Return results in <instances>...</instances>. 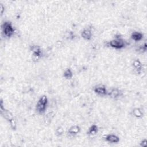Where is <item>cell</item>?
<instances>
[{"mask_svg":"<svg viewBox=\"0 0 147 147\" xmlns=\"http://www.w3.org/2000/svg\"><path fill=\"white\" fill-rule=\"evenodd\" d=\"M146 49H147V45H146V44L145 43L143 45H141L140 48H139V51H141L142 52H146Z\"/></svg>","mask_w":147,"mask_h":147,"instance_id":"18","label":"cell"},{"mask_svg":"<svg viewBox=\"0 0 147 147\" xmlns=\"http://www.w3.org/2000/svg\"><path fill=\"white\" fill-rule=\"evenodd\" d=\"M108 95L112 99H118L122 95V92L118 88H112L108 91Z\"/></svg>","mask_w":147,"mask_h":147,"instance_id":"5","label":"cell"},{"mask_svg":"<svg viewBox=\"0 0 147 147\" xmlns=\"http://www.w3.org/2000/svg\"><path fill=\"white\" fill-rule=\"evenodd\" d=\"M132 67L135 72L137 74H140L141 73L142 70V65L139 59H136L133 61L132 63Z\"/></svg>","mask_w":147,"mask_h":147,"instance_id":"7","label":"cell"},{"mask_svg":"<svg viewBox=\"0 0 147 147\" xmlns=\"http://www.w3.org/2000/svg\"><path fill=\"white\" fill-rule=\"evenodd\" d=\"M81 128L78 125H74L70 128L68 131V134L71 136H74L81 132Z\"/></svg>","mask_w":147,"mask_h":147,"instance_id":"10","label":"cell"},{"mask_svg":"<svg viewBox=\"0 0 147 147\" xmlns=\"http://www.w3.org/2000/svg\"><path fill=\"white\" fill-rule=\"evenodd\" d=\"M3 33L6 37H12L14 32V29L12 26V24L9 21H5L2 25Z\"/></svg>","mask_w":147,"mask_h":147,"instance_id":"2","label":"cell"},{"mask_svg":"<svg viewBox=\"0 0 147 147\" xmlns=\"http://www.w3.org/2000/svg\"><path fill=\"white\" fill-rule=\"evenodd\" d=\"M108 46L116 48V49H121L123 48L126 45V43L125 40L121 37H117L113 40H112L108 43Z\"/></svg>","mask_w":147,"mask_h":147,"instance_id":"3","label":"cell"},{"mask_svg":"<svg viewBox=\"0 0 147 147\" xmlns=\"http://www.w3.org/2000/svg\"><path fill=\"white\" fill-rule=\"evenodd\" d=\"M63 133H64V129L61 127H59L56 130V135L58 136H60L62 135L63 134Z\"/></svg>","mask_w":147,"mask_h":147,"instance_id":"17","label":"cell"},{"mask_svg":"<svg viewBox=\"0 0 147 147\" xmlns=\"http://www.w3.org/2000/svg\"><path fill=\"white\" fill-rule=\"evenodd\" d=\"M42 56V52L41 49L39 47H36L32 50V59L33 62H37Z\"/></svg>","mask_w":147,"mask_h":147,"instance_id":"6","label":"cell"},{"mask_svg":"<svg viewBox=\"0 0 147 147\" xmlns=\"http://www.w3.org/2000/svg\"><path fill=\"white\" fill-rule=\"evenodd\" d=\"M147 145V140L146 139H144V140H142L141 142L140 143V145L142 147H145Z\"/></svg>","mask_w":147,"mask_h":147,"instance_id":"19","label":"cell"},{"mask_svg":"<svg viewBox=\"0 0 147 147\" xmlns=\"http://www.w3.org/2000/svg\"><path fill=\"white\" fill-rule=\"evenodd\" d=\"M143 34L138 32H133L131 35V38L135 41H141L143 38Z\"/></svg>","mask_w":147,"mask_h":147,"instance_id":"11","label":"cell"},{"mask_svg":"<svg viewBox=\"0 0 147 147\" xmlns=\"http://www.w3.org/2000/svg\"><path fill=\"white\" fill-rule=\"evenodd\" d=\"M54 116H55V114L54 112H50L49 113H48L45 117L46 121L48 122L49 123H50V122L51 121L52 119H53V118L54 117Z\"/></svg>","mask_w":147,"mask_h":147,"instance_id":"15","label":"cell"},{"mask_svg":"<svg viewBox=\"0 0 147 147\" xmlns=\"http://www.w3.org/2000/svg\"><path fill=\"white\" fill-rule=\"evenodd\" d=\"M94 91L96 94L102 96L108 95V90L106 86L103 84L96 85L94 88Z\"/></svg>","mask_w":147,"mask_h":147,"instance_id":"4","label":"cell"},{"mask_svg":"<svg viewBox=\"0 0 147 147\" xmlns=\"http://www.w3.org/2000/svg\"><path fill=\"white\" fill-rule=\"evenodd\" d=\"M93 33L92 31L90 28H85L83 30V31L81 33V36L82 37L87 41L90 40L92 38Z\"/></svg>","mask_w":147,"mask_h":147,"instance_id":"9","label":"cell"},{"mask_svg":"<svg viewBox=\"0 0 147 147\" xmlns=\"http://www.w3.org/2000/svg\"><path fill=\"white\" fill-rule=\"evenodd\" d=\"M105 140L112 144H116L119 142L120 139L119 137L114 134H109L107 135L105 137Z\"/></svg>","mask_w":147,"mask_h":147,"instance_id":"8","label":"cell"},{"mask_svg":"<svg viewBox=\"0 0 147 147\" xmlns=\"http://www.w3.org/2000/svg\"><path fill=\"white\" fill-rule=\"evenodd\" d=\"M63 77L66 79H71L73 77V72L72 70L70 68L66 69L63 73Z\"/></svg>","mask_w":147,"mask_h":147,"instance_id":"14","label":"cell"},{"mask_svg":"<svg viewBox=\"0 0 147 147\" xmlns=\"http://www.w3.org/2000/svg\"><path fill=\"white\" fill-rule=\"evenodd\" d=\"M48 102V98L46 95H43L41 96L36 106V112L39 114L44 113L47 109Z\"/></svg>","mask_w":147,"mask_h":147,"instance_id":"1","label":"cell"},{"mask_svg":"<svg viewBox=\"0 0 147 147\" xmlns=\"http://www.w3.org/2000/svg\"><path fill=\"white\" fill-rule=\"evenodd\" d=\"M98 132V127L96 125H93L89 128L87 133L90 136H95Z\"/></svg>","mask_w":147,"mask_h":147,"instance_id":"12","label":"cell"},{"mask_svg":"<svg viewBox=\"0 0 147 147\" xmlns=\"http://www.w3.org/2000/svg\"><path fill=\"white\" fill-rule=\"evenodd\" d=\"M9 123H10V127L12 128V129L16 130V129L17 128V122H16L15 118H14L10 121H9Z\"/></svg>","mask_w":147,"mask_h":147,"instance_id":"16","label":"cell"},{"mask_svg":"<svg viewBox=\"0 0 147 147\" xmlns=\"http://www.w3.org/2000/svg\"><path fill=\"white\" fill-rule=\"evenodd\" d=\"M132 114L133 115L138 118H141L142 117L144 113L141 109L140 108H135L132 110Z\"/></svg>","mask_w":147,"mask_h":147,"instance_id":"13","label":"cell"},{"mask_svg":"<svg viewBox=\"0 0 147 147\" xmlns=\"http://www.w3.org/2000/svg\"><path fill=\"white\" fill-rule=\"evenodd\" d=\"M5 8L4 7V6L3 5V4H1V14H3L4 13V10Z\"/></svg>","mask_w":147,"mask_h":147,"instance_id":"20","label":"cell"}]
</instances>
